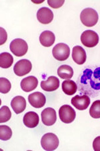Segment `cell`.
I'll return each instance as SVG.
<instances>
[{
  "label": "cell",
  "mask_w": 100,
  "mask_h": 151,
  "mask_svg": "<svg viewBox=\"0 0 100 151\" xmlns=\"http://www.w3.org/2000/svg\"><path fill=\"white\" fill-rule=\"evenodd\" d=\"M99 16L97 12L92 8H86L81 12L80 19L84 26L93 27L98 22Z\"/></svg>",
  "instance_id": "obj_1"
},
{
  "label": "cell",
  "mask_w": 100,
  "mask_h": 151,
  "mask_svg": "<svg viewBox=\"0 0 100 151\" xmlns=\"http://www.w3.org/2000/svg\"><path fill=\"white\" fill-rule=\"evenodd\" d=\"M41 145L44 150H54L58 147L59 139L54 133H46L41 138Z\"/></svg>",
  "instance_id": "obj_2"
},
{
  "label": "cell",
  "mask_w": 100,
  "mask_h": 151,
  "mask_svg": "<svg viewBox=\"0 0 100 151\" xmlns=\"http://www.w3.org/2000/svg\"><path fill=\"white\" fill-rule=\"evenodd\" d=\"M9 48L15 56L21 57L24 56L27 53L28 50V46L25 40L17 38L11 42Z\"/></svg>",
  "instance_id": "obj_3"
},
{
  "label": "cell",
  "mask_w": 100,
  "mask_h": 151,
  "mask_svg": "<svg viewBox=\"0 0 100 151\" xmlns=\"http://www.w3.org/2000/svg\"><path fill=\"white\" fill-rule=\"evenodd\" d=\"M52 54L58 61H64L69 56L70 49L67 44L59 43L54 46L52 50Z\"/></svg>",
  "instance_id": "obj_4"
},
{
  "label": "cell",
  "mask_w": 100,
  "mask_h": 151,
  "mask_svg": "<svg viewBox=\"0 0 100 151\" xmlns=\"http://www.w3.org/2000/svg\"><path fill=\"white\" fill-rule=\"evenodd\" d=\"M81 42L85 46L94 47L99 43V36L92 30H86L81 36Z\"/></svg>",
  "instance_id": "obj_5"
},
{
  "label": "cell",
  "mask_w": 100,
  "mask_h": 151,
  "mask_svg": "<svg viewBox=\"0 0 100 151\" xmlns=\"http://www.w3.org/2000/svg\"><path fill=\"white\" fill-rule=\"evenodd\" d=\"M59 116L62 122L66 124H69L76 118V111L69 105H63L59 109Z\"/></svg>",
  "instance_id": "obj_6"
},
{
  "label": "cell",
  "mask_w": 100,
  "mask_h": 151,
  "mask_svg": "<svg viewBox=\"0 0 100 151\" xmlns=\"http://www.w3.org/2000/svg\"><path fill=\"white\" fill-rule=\"evenodd\" d=\"M32 65L31 62L28 60L23 59L20 60L15 64L14 71L18 76H23L31 72Z\"/></svg>",
  "instance_id": "obj_7"
},
{
  "label": "cell",
  "mask_w": 100,
  "mask_h": 151,
  "mask_svg": "<svg viewBox=\"0 0 100 151\" xmlns=\"http://www.w3.org/2000/svg\"><path fill=\"white\" fill-rule=\"evenodd\" d=\"M41 120L46 126H52L57 120L56 112L52 108H47L41 113Z\"/></svg>",
  "instance_id": "obj_8"
},
{
  "label": "cell",
  "mask_w": 100,
  "mask_h": 151,
  "mask_svg": "<svg viewBox=\"0 0 100 151\" xmlns=\"http://www.w3.org/2000/svg\"><path fill=\"white\" fill-rule=\"evenodd\" d=\"M28 100L29 104L36 109L42 108L46 104V96L41 92H39L32 93L29 95Z\"/></svg>",
  "instance_id": "obj_9"
},
{
  "label": "cell",
  "mask_w": 100,
  "mask_h": 151,
  "mask_svg": "<svg viewBox=\"0 0 100 151\" xmlns=\"http://www.w3.org/2000/svg\"><path fill=\"white\" fill-rule=\"evenodd\" d=\"M37 18L40 23L48 24L51 23L54 19V14L50 9L47 7H41L37 13Z\"/></svg>",
  "instance_id": "obj_10"
},
{
  "label": "cell",
  "mask_w": 100,
  "mask_h": 151,
  "mask_svg": "<svg viewBox=\"0 0 100 151\" xmlns=\"http://www.w3.org/2000/svg\"><path fill=\"white\" fill-rule=\"evenodd\" d=\"M71 104L77 109L84 110L88 108L90 104V99L87 95H77L71 99Z\"/></svg>",
  "instance_id": "obj_11"
},
{
  "label": "cell",
  "mask_w": 100,
  "mask_h": 151,
  "mask_svg": "<svg viewBox=\"0 0 100 151\" xmlns=\"http://www.w3.org/2000/svg\"><path fill=\"white\" fill-rule=\"evenodd\" d=\"M59 86V80L55 76H50L41 82V88L46 92H53Z\"/></svg>",
  "instance_id": "obj_12"
},
{
  "label": "cell",
  "mask_w": 100,
  "mask_h": 151,
  "mask_svg": "<svg viewBox=\"0 0 100 151\" xmlns=\"http://www.w3.org/2000/svg\"><path fill=\"white\" fill-rule=\"evenodd\" d=\"M38 85V80L35 76L26 77L21 80V88L24 92H29L33 91Z\"/></svg>",
  "instance_id": "obj_13"
},
{
  "label": "cell",
  "mask_w": 100,
  "mask_h": 151,
  "mask_svg": "<svg viewBox=\"0 0 100 151\" xmlns=\"http://www.w3.org/2000/svg\"><path fill=\"white\" fill-rule=\"evenodd\" d=\"M72 58L78 65L84 64L86 60V53L85 50L79 46L74 47L72 51Z\"/></svg>",
  "instance_id": "obj_14"
},
{
  "label": "cell",
  "mask_w": 100,
  "mask_h": 151,
  "mask_svg": "<svg viewBox=\"0 0 100 151\" xmlns=\"http://www.w3.org/2000/svg\"><path fill=\"white\" fill-rule=\"evenodd\" d=\"M11 108L17 114L23 112L26 107V99L21 96H17L14 98L11 102Z\"/></svg>",
  "instance_id": "obj_15"
},
{
  "label": "cell",
  "mask_w": 100,
  "mask_h": 151,
  "mask_svg": "<svg viewBox=\"0 0 100 151\" xmlns=\"http://www.w3.org/2000/svg\"><path fill=\"white\" fill-rule=\"evenodd\" d=\"M24 123L27 127L33 128L39 124V116L35 112H27L24 116Z\"/></svg>",
  "instance_id": "obj_16"
},
{
  "label": "cell",
  "mask_w": 100,
  "mask_h": 151,
  "mask_svg": "<svg viewBox=\"0 0 100 151\" xmlns=\"http://www.w3.org/2000/svg\"><path fill=\"white\" fill-rule=\"evenodd\" d=\"M56 37L53 32L51 31H44L39 36V42L42 46L45 47H50L54 44Z\"/></svg>",
  "instance_id": "obj_17"
},
{
  "label": "cell",
  "mask_w": 100,
  "mask_h": 151,
  "mask_svg": "<svg viewBox=\"0 0 100 151\" xmlns=\"http://www.w3.org/2000/svg\"><path fill=\"white\" fill-rule=\"evenodd\" d=\"M77 86L76 82L71 80H66L62 83V90L65 94L69 96L74 95L76 92Z\"/></svg>",
  "instance_id": "obj_18"
},
{
  "label": "cell",
  "mask_w": 100,
  "mask_h": 151,
  "mask_svg": "<svg viewBox=\"0 0 100 151\" xmlns=\"http://www.w3.org/2000/svg\"><path fill=\"white\" fill-rule=\"evenodd\" d=\"M57 74L62 79H70L73 77L74 70L68 65H62L57 70Z\"/></svg>",
  "instance_id": "obj_19"
},
{
  "label": "cell",
  "mask_w": 100,
  "mask_h": 151,
  "mask_svg": "<svg viewBox=\"0 0 100 151\" xmlns=\"http://www.w3.org/2000/svg\"><path fill=\"white\" fill-rule=\"evenodd\" d=\"M14 62V58L7 52H3L0 54V66L2 68H8Z\"/></svg>",
  "instance_id": "obj_20"
},
{
  "label": "cell",
  "mask_w": 100,
  "mask_h": 151,
  "mask_svg": "<svg viewBox=\"0 0 100 151\" xmlns=\"http://www.w3.org/2000/svg\"><path fill=\"white\" fill-rule=\"evenodd\" d=\"M12 130L8 126L1 125L0 127V138L1 140H7L11 138Z\"/></svg>",
  "instance_id": "obj_21"
},
{
  "label": "cell",
  "mask_w": 100,
  "mask_h": 151,
  "mask_svg": "<svg viewBox=\"0 0 100 151\" xmlns=\"http://www.w3.org/2000/svg\"><path fill=\"white\" fill-rule=\"evenodd\" d=\"M11 117V112L7 106H4L0 109V122L4 123L9 120Z\"/></svg>",
  "instance_id": "obj_22"
},
{
  "label": "cell",
  "mask_w": 100,
  "mask_h": 151,
  "mask_svg": "<svg viewBox=\"0 0 100 151\" xmlns=\"http://www.w3.org/2000/svg\"><path fill=\"white\" fill-rule=\"evenodd\" d=\"M89 114L94 118H100V100H96L89 109Z\"/></svg>",
  "instance_id": "obj_23"
},
{
  "label": "cell",
  "mask_w": 100,
  "mask_h": 151,
  "mask_svg": "<svg viewBox=\"0 0 100 151\" xmlns=\"http://www.w3.org/2000/svg\"><path fill=\"white\" fill-rule=\"evenodd\" d=\"M11 88V84L8 80L6 78H0V91L2 94L8 93Z\"/></svg>",
  "instance_id": "obj_24"
},
{
  "label": "cell",
  "mask_w": 100,
  "mask_h": 151,
  "mask_svg": "<svg viewBox=\"0 0 100 151\" xmlns=\"http://www.w3.org/2000/svg\"><path fill=\"white\" fill-rule=\"evenodd\" d=\"M64 2L65 1L64 0L63 1H51V0H49V1H47V4L52 8L57 9L63 6Z\"/></svg>",
  "instance_id": "obj_25"
},
{
  "label": "cell",
  "mask_w": 100,
  "mask_h": 151,
  "mask_svg": "<svg viewBox=\"0 0 100 151\" xmlns=\"http://www.w3.org/2000/svg\"><path fill=\"white\" fill-rule=\"evenodd\" d=\"M93 148L94 150L100 151V137L95 138L93 142Z\"/></svg>",
  "instance_id": "obj_26"
},
{
  "label": "cell",
  "mask_w": 100,
  "mask_h": 151,
  "mask_svg": "<svg viewBox=\"0 0 100 151\" xmlns=\"http://www.w3.org/2000/svg\"><path fill=\"white\" fill-rule=\"evenodd\" d=\"M7 40V34L6 30L1 27V45H3Z\"/></svg>",
  "instance_id": "obj_27"
}]
</instances>
